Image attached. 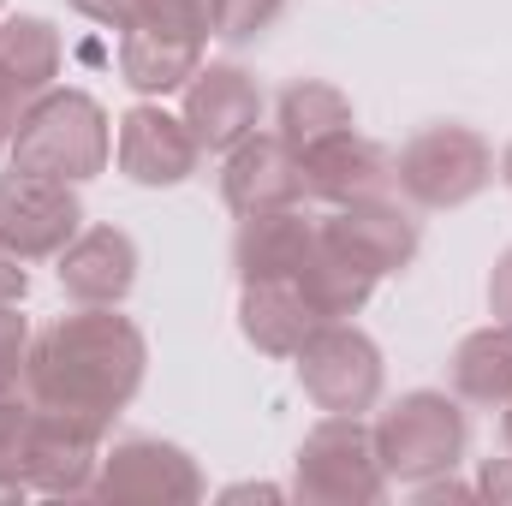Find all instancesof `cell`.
Masks as SVG:
<instances>
[{
  "instance_id": "6da1fadb",
  "label": "cell",
  "mask_w": 512,
  "mask_h": 506,
  "mask_svg": "<svg viewBox=\"0 0 512 506\" xmlns=\"http://www.w3.org/2000/svg\"><path fill=\"white\" fill-rule=\"evenodd\" d=\"M143 376L149 340L131 316H120V304H72L30 340L24 393L114 435V417L143 393Z\"/></svg>"
},
{
  "instance_id": "7a4b0ae2",
  "label": "cell",
  "mask_w": 512,
  "mask_h": 506,
  "mask_svg": "<svg viewBox=\"0 0 512 506\" xmlns=\"http://www.w3.org/2000/svg\"><path fill=\"white\" fill-rule=\"evenodd\" d=\"M114 161V120L90 90L54 84L42 90L6 143V167L18 173H42V179H66V185H90L102 179Z\"/></svg>"
},
{
  "instance_id": "3957f363",
  "label": "cell",
  "mask_w": 512,
  "mask_h": 506,
  "mask_svg": "<svg viewBox=\"0 0 512 506\" xmlns=\"http://www.w3.org/2000/svg\"><path fill=\"white\" fill-rule=\"evenodd\" d=\"M495 173H501L495 143L477 126H459V120L423 126L393 155V191L423 215H447V209L477 203L495 185Z\"/></svg>"
},
{
  "instance_id": "277c9868",
  "label": "cell",
  "mask_w": 512,
  "mask_h": 506,
  "mask_svg": "<svg viewBox=\"0 0 512 506\" xmlns=\"http://www.w3.org/2000/svg\"><path fill=\"white\" fill-rule=\"evenodd\" d=\"M393 489L370 417H334L304 429L292 453V501L304 506H376Z\"/></svg>"
},
{
  "instance_id": "5b68a950",
  "label": "cell",
  "mask_w": 512,
  "mask_h": 506,
  "mask_svg": "<svg viewBox=\"0 0 512 506\" xmlns=\"http://www.w3.org/2000/svg\"><path fill=\"white\" fill-rule=\"evenodd\" d=\"M376 447L393 483L417 489L429 477H447L471 453V417L447 387H411L376 417Z\"/></svg>"
},
{
  "instance_id": "8992f818",
  "label": "cell",
  "mask_w": 512,
  "mask_h": 506,
  "mask_svg": "<svg viewBox=\"0 0 512 506\" xmlns=\"http://www.w3.org/2000/svg\"><path fill=\"white\" fill-rule=\"evenodd\" d=\"M298 387L316 411H334V417H364L382 405V387H387V364H382V346L358 328V322H322L298 358Z\"/></svg>"
},
{
  "instance_id": "52a82bcc",
  "label": "cell",
  "mask_w": 512,
  "mask_h": 506,
  "mask_svg": "<svg viewBox=\"0 0 512 506\" xmlns=\"http://www.w3.org/2000/svg\"><path fill=\"white\" fill-rule=\"evenodd\" d=\"M209 483L197 471V459L179 447V441H161V435H120L102 447V465H96V483H90V501H143V506H185L203 501Z\"/></svg>"
},
{
  "instance_id": "ba28073f",
  "label": "cell",
  "mask_w": 512,
  "mask_h": 506,
  "mask_svg": "<svg viewBox=\"0 0 512 506\" xmlns=\"http://www.w3.org/2000/svg\"><path fill=\"white\" fill-rule=\"evenodd\" d=\"M84 233V197L66 179L42 173H0V245L18 262H54Z\"/></svg>"
},
{
  "instance_id": "9c48e42d",
  "label": "cell",
  "mask_w": 512,
  "mask_h": 506,
  "mask_svg": "<svg viewBox=\"0 0 512 506\" xmlns=\"http://www.w3.org/2000/svg\"><path fill=\"white\" fill-rule=\"evenodd\" d=\"M114 167L143 191H173L203 167V143L185 126V114H167L161 102H137L114 120Z\"/></svg>"
},
{
  "instance_id": "30bf717a",
  "label": "cell",
  "mask_w": 512,
  "mask_h": 506,
  "mask_svg": "<svg viewBox=\"0 0 512 506\" xmlns=\"http://www.w3.org/2000/svg\"><path fill=\"white\" fill-rule=\"evenodd\" d=\"M221 203H227L233 221L310 203L298 149H292L280 131H251L245 143H233V149L221 155Z\"/></svg>"
},
{
  "instance_id": "8fae6325",
  "label": "cell",
  "mask_w": 512,
  "mask_h": 506,
  "mask_svg": "<svg viewBox=\"0 0 512 506\" xmlns=\"http://www.w3.org/2000/svg\"><path fill=\"white\" fill-rule=\"evenodd\" d=\"M185 96V126L197 131L203 155H227L233 143H245L251 131H262V84L239 60H203L197 78L179 90Z\"/></svg>"
},
{
  "instance_id": "7c38bea8",
  "label": "cell",
  "mask_w": 512,
  "mask_h": 506,
  "mask_svg": "<svg viewBox=\"0 0 512 506\" xmlns=\"http://www.w3.org/2000/svg\"><path fill=\"white\" fill-rule=\"evenodd\" d=\"M298 161H304V191H310V203H322V209L393 197V149L376 143L370 131H358V126L310 143Z\"/></svg>"
},
{
  "instance_id": "4fadbf2b",
  "label": "cell",
  "mask_w": 512,
  "mask_h": 506,
  "mask_svg": "<svg viewBox=\"0 0 512 506\" xmlns=\"http://www.w3.org/2000/svg\"><path fill=\"white\" fill-rule=\"evenodd\" d=\"M102 447H108V429L36 405L30 459H24V483H30V495H54V501H78V495H90L96 465H102Z\"/></svg>"
},
{
  "instance_id": "5bb4252c",
  "label": "cell",
  "mask_w": 512,
  "mask_h": 506,
  "mask_svg": "<svg viewBox=\"0 0 512 506\" xmlns=\"http://www.w3.org/2000/svg\"><path fill=\"white\" fill-rule=\"evenodd\" d=\"M322 233L328 245H340L346 256H358L370 274H405L417 251H423V227L411 215V203L393 191V197H370V203H346V209H328L322 215Z\"/></svg>"
},
{
  "instance_id": "9a60e30c",
  "label": "cell",
  "mask_w": 512,
  "mask_h": 506,
  "mask_svg": "<svg viewBox=\"0 0 512 506\" xmlns=\"http://www.w3.org/2000/svg\"><path fill=\"white\" fill-rule=\"evenodd\" d=\"M137 239L126 227H108V221H84V233L54 256V280L66 292V304H126L131 286H137Z\"/></svg>"
},
{
  "instance_id": "2e32d148",
  "label": "cell",
  "mask_w": 512,
  "mask_h": 506,
  "mask_svg": "<svg viewBox=\"0 0 512 506\" xmlns=\"http://www.w3.org/2000/svg\"><path fill=\"white\" fill-rule=\"evenodd\" d=\"M316 245H322V215H310L304 203L245 215L233 233V274H239V286L245 280H298Z\"/></svg>"
},
{
  "instance_id": "e0dca14e",
  "label": "cell",
  "mask_w": 512,
  "mask_h": 506,
  "mask_svg": "<svg viewBox=\"0 0 512 506\" xmlns=\"http://www.w3.org/2000/svg\"><path fill=\"white\" fill-rule=\"evenodd\" d=\"M322 328V310L298 280H245L239 286V334L262 358H298V346Z\"/></svg>"
},
{
  "instance_id": "ac0fdd59",
  "label": "cell",
  "mask_w": 512,
  "mask_h": 506,
  "mask_svg": "<svg viewBox=\"0 0 512 506\" xmlns=\"http://www.w3.org/2000/svg\"><path fill=\"white\" fill-rule=\"evenodd\" d=\"M203 54H209V42L131 24V30H120V84H126L137 102H167V96H179L197 78Z\"/></svg>"
},
{
  "instance_id": "d6986e66",
  "label": "cell",
  "mask_w": 512,
  "mask_h": 506,
  "mask_svg": "<svg viewBox=\"0 0 512 506\" xmlns=\"http://www.w3.org/2000/svg\"><path fill=\"white\" fill-rule=\"evenodd\" d=\"M60 66H66V42H60L54 18H42V12H0V90L18 108H30L42 90H54Z\"/></svg>"
},
{
  "instance_id": "ffe728a7",
  "label": "cell",
  "mask_w": 512,
  "mask_h": 506,
  "mask_svg": "<svg viewBox=\"0 0 512 506\" xmlns=\"http://www.w3.org/2000/svg\"><path fill=\"white\" fill-rule=\"evenodd\" d=\"M447 393L471 411H501L512 399V328L507 322H489V328H471L453 358H447Z\"/></svg>"
},
{
  "instance_id": "44dd1931",
  "label": "cell",
  "mask_w": 512,
  "mask_h": 506,
  "mask_svg": "<svg viewBox=\"0 0 512 506\" xmlns=\"http://www.w3.org/2000/svg\"><path fill=\"white\" fill-rule=\"evenodd\" d=\"M358 126V108H352V96L340 90V84H328V78H292L280 96H274V131L304 155L310 143H322V137H334V131Z\"/></svg>"
},
{
  "instance_id": "7402d4cb",
  "label": "cell",
  "mask_w": 512,
  "mask_h": 506,
  "mask_svg": "<svg viewBox=\"0 0 512 506\" xmlns=\"http://www.w3.org/2000/svg\"><path fill=\"white\" fill-rule=\"evenodd\" d=\"M298 286L310 292V304L322 310V322H352V316L376 298L382 274H370L358 256H346L340 245H328V233H322V245H316V256H310V268L298 274Z\"/></svg>"
},
{
  "instance_id": "603a6c76",
  "label": "cell",
  "mask_w": 512,
  "mask_h": 506,
  "mask_svg": "<svg viewBox=\"0 0 512 506\" xmlns=\"http://www.w3.org/2000/svg\"><path fill=\"white\" fill-rule=\"evenodd\" d=\"M30 429H36V399H30L24 387H6V393H0V489H12L18 501L30 495V483H24Z\"/></svg>"
},
{
  "instance_id": "cb8c5ba5",
  "label": "cell",
  "mask_w": 512,
  "mask_h": 506,
  "mask_svg": "<svg viewBox=\"0 0 512 506\" xmlns=\"http://www.w3.org/2000/svg\"><path fill=\"white\" fill-rule=\"evenodd\" d=\"M137 24L167 30V36L209 42L215 36V0H137Z\"/></svg>"
},
{
  "instance_id": "d4e9b609",
  "label": "cell",
  "mask_w": 512,
  "mask_h": 506,
  "mask_svg": "<svg viewBox=\"0 0 512 506\" xmlns=\"http://www.w3.org/2000/svg\"><path fill=\"white\" fill-rule=\"evenodd\" d=\"M286 6H292V0H215V36H221L227 48H245V42L268 36V30L280 24Z\"/></svg>"
},
{
  "instance_id": "484cf974",
  "label": "cell",
  "mask_w": 512,
  "mask_h": 506,
  "mask_svg": "<svg viewBox=\"0 0 512 506\" xmlns=\"http://www.w3.org/2000/svg\"><path fill=\"white\" fill-rule=\"evenodd\" d=\"M30 316L18 304H0V393L24 387V364H30Z\"/></svg>"
},
{
  "instance_id": "4316f807",
  "label": "cell",
  "mask_w": 512,
  "mask_h": 506,
  "mask_svg": "<svg viewBox=\"0 0 512 506\" xmlns=\"http://www.w3.org/2000/svg\"><path fill=\"white\" fill-rule=\"evenodd\" d=\"M78 18L102 24V30H131L137 24V0H66Z\"/></svg>"
},
{
  "instance_id": "83f0119b",
  "label": "cell",
  "mask_w": 512,
  "mask_h": 506,
  "mask_svg": "<svg viewBox=\"0 0 512 506\" xmlns=\"http://www.w3.org/2000/svg\"><path fill=\"white\" fill-rule=\"evenodd\" d=\"M489 316L512 328V245L495 256V268H489Z\"/></svg>"
},
{
  "instance_id": "f1b7e54d",
  "label": "cell",
  "mask_w": 512,
  "mask_h": 506,
  "mask_svg": "<svg viewBox=\"0 0 512 506\" xmlns=\"http://www.w3.org/2000/svg\"><path fill=\"white\" fill-rule=\"evenodd\" d=\"M411 495H417L423 506H435V501H477V483H459V477L447 471V477H429V483H417Z\"/></svg>"
},
{
  "instance_id": "f546056e",
  "label": "cell",
  "mask_w": 512,
  "mask_h": 506,
  "mask_svg": "<svg viewBox=\"0 0 512 506\" xmlns=\"http://www.w3.org/2000/svg\"><path fill=\"white\" fill-rule=\"evenodd\" d=\"M477 501H512V453L477 471Z\"/></svg>"
},
{
  "instance_id": "4dcf8cb0",
  "label": "cell",
  "mask_w": 512,
  "mask_h": 506,
  "mask_svg": "<svg viewBox=\"0 0 512 506\" xmlns=\"http://www.w3.org/2000/svg\"><path fill=\"white\" fill-rule=\"evenodd\" d=\"M24 292H30V274H24V262L0 245V304H24Z\"/></svg>"
},
{
  "instance_id": "1f68e13d",
  "label": "cell",
  "mask_w": 512,
  "mask_h": 506,
  "mask_svg": "<svg viewBox=\"0 0 512 506\" xmlns=\"http://www.w3.org/2000/svg\"><path fill=\"white\" fill-rule=\"evenodd\" d=\"M18 114H24V108L0 90V155H6V143H12V131H18Z\"/></svg>"
},
{
  "instance_id": "d6a6232c",
  "label": "cell",
  "mask_w": 512,
  "mask_h": 506,
  "mask_svg": "<svg viewBox=\"0 0 512 506\" xmlns=\"http://www.w3.org/2000/svg\"><path fill=\"white\" fill-rule=\"evenodd\" d=\"M501 447H507V453H512V399H507V405H501Z\"/></svg>"
},
{
  "instance_id": "836d02e7",
  "label": "cell",
  "mask_w": 512,
  "mask_h": 506,
  "mask_svg": "<svg viewBox=\"0 0 512 506\" xmlns=\"http://www.w3.org/2000/svg\"><path fill=\"white\" fill-rule=\"evenodd\" d=\"M501 179H507V191H512V143L501 149Z\"/></svg>"
}]
</instances>
